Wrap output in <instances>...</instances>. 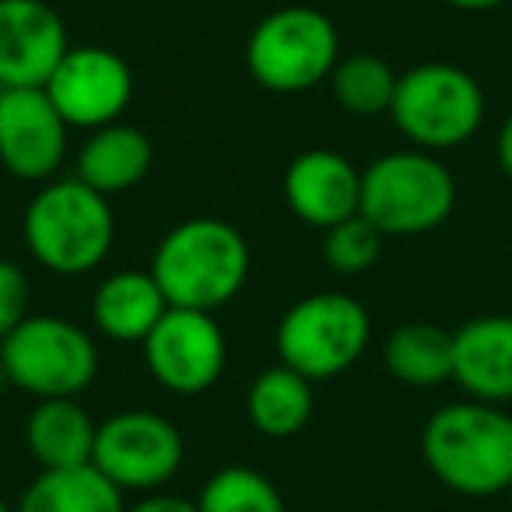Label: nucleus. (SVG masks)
<instances>
[{
    "label": "nucleus",
    "instance_id": "1a4fd4ad",
    "mask_svg": "<svg viewBox=\"0 0 512 512\" xmlns=\"http://www.w3.org/2000/svg\"><path fill=\"white\" fill-rule=\"evenodd\" d=\"M183 435L158 411H120L99 421L92 467L102 470L120 491L165 488L183 467Z\"/></svg>",
    "mask_w": 512,
    "mask_h": 512
},
{
    "label": "nucleus",
    "instance_id": "aec40b11",
    "mask_svg": "<svg viewBox=\"0 0 512 512\" xmlns=\"http://www.w3.org/2000/svg\"><path fill=\"white\" fill-rule=\"evenodd\" d=\"M15 512H127L123 491L92 463L64 470H39L22 491Z\"/></svg>",
    "mask_w": 512,
    "mask_h": 512
},
{
    "label": "nucleus",
    "instance_id": "a878e982",
    "mask_svg": "<svg viewBox=\"0 0 512 512\" xmlns=\"http://www.w3.org/2000/svg\"><path fill=\"white\" fill-rule=\"evenodd\" d=\"M127 512H200V505H197V502H190V498L151 491V495H144L137 505H127Z\"/></svg>",
    "mask_w": 512,
    "mask_h": 512
},
{
    "label": "nucleus",
    "instance_id": "9d476101",
    "mask_svg": "<svg viewBox=\"0 0 512 512\" xmlns=\"http://www.w3.org/2000/svg\"><path fill=\"white\" fill-rule=\"evenodd\" d=\"M228 344L214 313L169 306L144 337V362L151 376L172 393L197 397L211 390L225 372Z\"/></svg>",
    "mask_w": 512,
    "mask_h": 512
},
{
    "label": "nucleus",
    "instance_id": "f8f14e48",
    "mask_svg": "<svg viewBox=\"0 0 512 512\" xmlns=\"http://www.w3.org/2000/svg\"><path fill=\"white\" fill-rule=\"evenodd\" d=\"M67 130L46 88H0V165L15 179H57L67 158Z\"/></svg>",
    "mask_w": 512,
    "mask_h": 512
},
{
    "label": "nucleus",
    "instance_id": "f257e3e1",
    "mask_svg": "<svg viewBox=\"0 0 512 512\" xmlns=\"http://www.w3.org/2000/svg\"><path fill=\"white\" fill-rule=\"evenodd\" d=\"M151 278L158 281L169 306L214 313L246 285L249 242L225 218L179 221L158 242Z\"/></svg>",
    "mask_w": 512,
    "mask_h": 512
},
{
    "label": "nucleus",
    "instance_id": "a211bd4d",
    "mask_svg": "<svg viewBox=\"0 0 512 512\" xmlns=\"http://www.w3.org/2000/svg\"><path fill=\"white\" fill-rule=\"evenodd\" d=\"M165 302L158 281L151 271H116L95 288L92 295V320L99 334L120 344H144V337L155 330L165 316Z\"/></svg>",
    "mask_w": 512,
    "mask_h": 512
},
{
    "label": "nucleus",
    "instance_id": "f3484780",
    "mask_svg": "<svg viewBox=\"0 0 512 512\" xmlns=\"http://www.w3.org/2000/svg\"><path fill=\"white\" fill-rule=\"evenodd\" d=\"M99 421L78 404V397L39 400L25 418V446L39 470L85 467L95 453Z\"/></svg>",
    "mask_w": 512,
    "mask_h": 512
},
{
    "label": "nucleus",
    "instance_id": "7ed1b4c3",
    "mask_svg": "<svg viewBox=\"0 0 512 512\" xmlns=\"http://www.w3.org/2000/svg\"><path fill=\"white\" fill-rule=\"evenodd\" d=\"M25 246L53 274L95 271L116 242V214L109 197L78 176L50 179L25 211Z\"/></svg>",
    "mask_w": 512,
    "mask_h": 512
},
{
    "label": "nucleus",
    "instance_id": "4468645a",
    "mask_svg": "<svg viewBox=\"0 0 512 512\" xmlns=\"http://www.w3.org/2000/svg\"><path fill=\"white\" fill-rule=\"evenodd\" d=\"M285 200L299 221L309 228H334L355 218L362 204V169L341 151L309 148L292 158L285 172Z\"/></svg>",
    "mask_w": 512,
    "mask_h": 512
},
{
    "label": "nucleus",
    "instance_id": "5701e85b",
    "mask_svg": "<svg viewBox=\"0 0 512 512\" xmlns=\"http://www.w3.org/2000/svg\"><path fill=\"white\" fill-rule=\"evenodd\" d=\"M200 512H288L278 484L253 467H221L197 498Z\"/></svg>",
    "mask_w": 512,
    "mask_h": 512
},
{
    "label": "nucleus",
    "instance_id": "2eb2a0df",
    "mask_svg": "<svg viewBox=\"0 0 512 512\" xmlns=\"http://www.w3.org/2000/svg\"><path fill=\"white\" fill-rule=\"evenodd\" d=\"M453 379L470 400H512V316L491 313L453 330Z\"/></svg>",
    "mask_w": 512,
    "mask_h": 512
},
{
    "label": "nucleus",
    "instance_id": "bb28decb",
    "mask_svg": "<svg viewBox=\"0 0 512 512\" xmlns=\"http://www.w3.org/2000/svg\"><path fill=\"white\" fill-rule=\"evenodd\" d=\"M495 158H498V169L512 179V113L505 116L502 130H498V141H495Z\"/></svg>",
    "mask_w": 512,
    "mask_h": 512
},
{
    "label": "nucleus",
    "instance_id": "20e7f679",
    "mask_svg": "<svg viewBox=\"0 0 512 512\" xmlns=\"http://www.w3.org/2000/svg\"><path fill=\"white\" fill-rule=\"evenodd\" d=\"M456 207V179L432 151L404 148L362 169V214L386 235L435 232Z\"/></svg>",
    "mask_w": 512,
    "mask_h": 512
},
{
    "label": "nucleus",
    "instance_id": "4be33fe9",
    "mask_svg": "<svg viewBox=\"0 0 512 512\" xmlns=\"http://www.w3.org/2000/svg\"><path fill=\"white\" fill-rule=\"evenodd\" d=\"M400 74L376 53H351L341 57L330 71V92L337 106L348 109L351 116H383L393 106Z\"/></svg>",
    "mask_w": 512,
    "mask_h": 512
},
{
    "label": "nucleus",
    "instance_id": "423d86ee",
    "mask_svg": "<svg viewBox=\"0 0 512 512\" xmlns=\"http://www.w3.org/2000/svg\"><path fill=\"white\" fill-rule=\"evenodd\" d=\"M341 60L337 25L323 11L288 4L253 25L246 39V67L267 92L299 95L330 78Z\"/></svg>",
    "mask_w": 512,
    "mask_h": 512
},
{
    "label": "nucleus",
    "instance_id": "dca6fc26",
    "mask_svg": "<svg viewBox=\"0 0 512 512\" xmlns=\"http://www.w3.org/2000/svg\"><path fill=\"white\" fill-rule=\"evenodd\" d=\"M151 162H155V148H151L148 134L134 123L116 120L88 134V141L78 151L74 176L99 190L102 197H116V193H127L137 183H144Z\"/></svg>",
    "mask_w": 512,
    "mask_h": 512
},
{
    "label": "nucleus",
    "instance_id": "cd10ccee",
    "mask_svg": "<svg viewBox=\"0 0 512 512\" xmlns=\"http://www.w3.org/2000/svg\"><path fill=\"white\" fill-rule=\"evenodd\" d=\"M442 4H449L456 11H495L502 4H509V0H442Z\"/></svg>",
    "mask_w": 512,
    "mask_h": 512
},
{
    "label": "nucleus",
    "instance_id": "c756f323",
    "mask_svg": "<svg viewBox=\"0 0 512 512\" xmlns=\"http://www.w3.org/2000/svg\"><path fill=\"white\" fill-rule=\"evenodd\" d=\"M4 386H8V376H4V369H0V390H4Z\"/></svg>",
    "mask_w": 512,
    "mask_h": 512
},
{
    "label": "nucleus",
    "instance_id": "412c9836",
    "mask_svg": "<svg viewBox=\"0 0 512 512\" xmlns=\"http://www.w3.org/2000/svg\"><path fill=\"white\" fill-rule=\"evenodd\" d=\"M383 365L407 386H439L453 379V330L439 323H404L383 344Z\"/></svg>",
    "mask_w": 512,
    "mask_h": 512
},
{
    "label": "nucleus",
    "instance_id": "6ab92c4d",
    "mask_svg": "<svg viewBox=\"0 0 512 512\" xmlns=\"http://www.w3.org/2000/svg\"><path fill=\"white\" fill-rule=\"evenodd\" d=\"M316 400H313V379L288 365L260 372L246 393V414L249 425L260 435L271 439H292L313 421Z\"/></svg>",
    "mask_w": 512,
    "mask_h": 512
},
{
    "label": "nucleus",
    "instance_id": "b1692460",
    "mask_svg": "<svg viewBox=\"0 0 512 512\" xmlns=\"http://www.w3.org/2000/svg\"><path fill=\"white\" fill-rule=\"evenodd\" d=\"M379 249H383V232H379L376 225H369L362 214L327 228V239H323L327 267L337 274L369 271V267L379 260Z\"/></svg>",
    "mask_w": 512,
    "mask_h": 512
},
{
    "label": "nucleus",
    "instance_id": "393cba45",
    "mask_svg": "<svg viewBox=\"0 0 512 512\" xmlns=\"http://www.w3.org/2000/svg\"><path fill=\"white\" fill-rule=\"evenodd\" d=\"M29 309H32V288L25 271L18 264H11V260H0V341L29 320L32 316Z\"/></svg>",
    "mask_w": 512,
    "mask_h": 512
},
{
    "label": "nucleus",
    "instance_id": "9b49d317",
    "mask_svg": "<svg viewBox=\"0 0 512 512\" xmlns=\"http://www.w3.org/2000/svg\"><path fill=\"white\" fill-rule=\"evenodd\" d=\"M46 95L67 127L99 130L127 113L134 99V71L106 46H71L46 81Z\"/></svg>",
    "mask_w": 512,
    "mask_h": 512
},
{
    "label": "nucleus",
    "instance_id": "6e6552de",
    "mask_svg": "<svg viewBox=\"0 0 512 512\" xmlns=\"http://www.w3.org/2000/svg\"><path fill=\"white\" fill-rule=\"evenodd\" d=\"M372 337V323L355 295L316 292L299 299L278 323L281 365L302 372L313 383L348 372L365 355Z\"/></svg>",
    "mask_w": 512,
    "mask_h": 512
},
{
    "label": "nucleus",
    "instance_id": "f03ea898",
    "mask_svg": "<svg viewBox=\"0 0 512 512\" xmlns=\"http://www.w3.org/2000/svg\"><path fill=\"white\" fill-rule=\"evenodd\" d=\"M421 453L446 488L488 498L512 488V414L502 404L456 400L428 418Z\"/></svg>",
    "mask_w": 512,
    "mask_h": 512
},
{
    "label": "nucleus",
    "instance_id": "7c9ffc66",
    "mask_svg": "<svg viewBox=\"0 0 512 512\" xmlns=\"http://www.w3.org/2000/svg\"><path fill=\"white\" fill-rule=\"evenodd\" d=\"M509 491H512V488H509Z\"/></svg>",
    "mask_w": 512,
    "mask_h": 512
},
{
    "label": "nucleus",
    "instance_id": "0eeeda50",
    "mask_svg": "<svg viewBox=\"0 0 512 512\" xmlns=\"http://www.w3.org/2000/svg\"><path fill=\"white\" fill-rule=\"evenodd\" d=\"M0 369L36 400L78 397L99 376V348L78 323L32 313L0 341Z\"/></svg>",
    "mask_w": 512,
    "mask_h": 512
},
{
    "label": "nucleus",
    "instance_id": "c85d7f7f",
    "mask_svg": "<svg viewBox=\"0 0 512 512\" xmlns=\"http://www.w3.org/2000/svg\"><path fill=\"white\" fill-rule=\"evenodd\" d=\"M0 512H15V509H11V505L4 502V498H0Z\"/></svg>",
    "mask_w": 512,
    "mask_h": 512
},
{
    "label": "nucleus",
    "instance_id": "ddd939ff",
    "mask_svg": "<svg viewBox=\"0 0 512 512\" xmlns=\"http://www.w3.org/2000/svg\"><path fill=\"white\" fill-rule=\"evenodd\" d=\"M67 50V25L46 0H0V88H46Z\"/></svg>",
    "mask_w": 512,
    "mask_h": 512
},
{
    "label": "nucleus",
    "instance_id": "39448f33",
    "mask_svg": "<svg viewBox=\"0 0 512 512\" xmlns=\"http://www.w3.org/2000/svg\"><path fill=\"white\" fill-rule=\"evenodd\" d=\"M390 116L421 151H449L481 130L484 88L470 71L446 60H428L397 78Z\"/></svg>",
    "mask_w": 512,
    "mask_h": 512
}]
</instances>
